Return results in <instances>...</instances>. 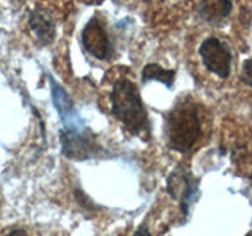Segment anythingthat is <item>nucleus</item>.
Returning <instances> with one entry per match:
<instances>
[{
    "instance_id": "1",
    "label": "nucleus",
    "mask_w": 252,
    "mask_h": 236,
    "mask_svg": "<svg viewBox=\"0 0 252 236\" xmlns=\"http://www.w3.org/2000/svg\"><path fill=\"white\" fill-rule=\"evenodd\" d=\"M203 109L192 98H181L165 115L164 134L167 147L177 153H189L205 132Z\"/></svg>"
},
{
    "instance_id": "2",
    "label": "nucleus",
    "mask_w": 252,
    "mask_h": 236,
    "mask_svg": "<svg viewBox=\"0 0 252 236\" xmlns=\"http://www.w3.org/2000/svg\"><path fill=\"white\" fill-rule=\"evenodd\" d=\"M112 114L123 128L144 140L150 139L148 114L140 99L137 85L126 77L117 79L110 91Z\"/></svg>"
},
{
    "instance_id": "3",
    "label": "nucleus",
    "mask_w": 252,
    "mask_h": 236,
    "mask_svg": "<svg viewBox=\"0 0 252 236\" xmlns=\"http://www.w3.org/2000/svg\"><path fill=\"white\" fill-rule=\"evenodd\" d=\"M199 55L210 73L216 74L220 79H227L232 71V51L227 43L220 39L210 36L200 44Z\"/></svg>"
},
{
    "instance_id": "4",
    "label": "nucleus",
    "mask_w": 252,
    "mask_h": 236,
    "mask_svg": "<svg viewBox=\"0 0 252 236\" xmlns=\"http://www.w3.org/2000/svg\"><path fill=\"white\" fill-rule=\"evenodd\" d=\"M62 153L68 159H89L92 156L101 153V147L94 142L93 134L79 129H63L60 132Z\"/></svg>"
},
{
    "instance_id": "5",
    "label": "nucleus",
    "mask_w": 252,
    "mask_h": 236,
    "mask_svg": "<svg viewBox=\"0 0 252 236\" xmlns=\"http://www.w3.org/2000/svg\"><path fill=\"white\" fill-rule=\"evenodd\" d=\"M82 44L85 51L99 60H107L112 55V44L109 41L104 24L99 18H92L82 30Z\"/></svg>"
},
{
    "instance_id": "6",
    "label": "nucleus",
    "mask_w": 252,
    "mask_h": 236,
    "mask_svg": "<svg viewBox=\"0 0 252 236\" xmlns=\"http://www.w3.org/2000/svg\"><path fill=\"white\" fill-rule=\"evenodd\" d=\"M167 192L172 199H175L183 211H186L189 202L194 195V184L189 173L185 169L173 170L167 178Z\"/></svg>"
},
{
    "instance_id": "7",
    "label": "nucleus",
    "mask_w": 252,
    "mask_h": 236,
    "mask_svg": "<svg viewBox=\"0 0 252 236\" xmlns=\"http://www.w3.org/2000/svg\"><path fill=\"white\" fill-rule=\"evenodd\" d=\"M232 159L243 175H252V137L249 134H236L230 144Z\"/></svg>"
},
{
    "instance_id": "8",
    "label": "nucleus",
    "mask_w": 252,
    "mask_h": 236,
    "mask_svg": "<svg viewBox=\"0 0 252 236\" xmlns=\"http://www.w3.org/2000/svg\"><path fill=\"white\" fill-rule=\"evenodd\" d=\"M29 26L32 31L43 44H51L55 38V22L52 14L44 8H36L29 16Z\"/></svg>"
},
{
    "instance_id": "9",
    "label": "nucleus",
    "mask_w": 252,
    "mask_h": 236,
    "mask_svg": "<svg viewBox=\"0 0 252 236\" xmlns=\"http://www.w3.org/2000/svg\"><path fill=\"white\" fill-rule=\"evenodd\" d=\"M233 10V0H202L199 5V14L203 21L210 24L222 22Z\"/></svg>"
},
{
    "instance_id": "10",
    "label": "nucleus",
    "mask_w": 252,
    "mask_h": 236,
    "mask_svg": "<svg viewBox=\"0 0 252 236\" xmlns=\"http://www.w3.org/2000/svg\"><path fill=\"white\" fill-rule=\"evenodd\" d=\"M173 79H175V71L173 69H164L159 65H147L142 71V81H159L167 87H172Z\"/></svg>"
},
{
    "instance_id": "11",
    "label": "nucleus",
    "mask_w": 252,
    "mask_h": 236,
    "mask_svg": "<svg viewBox=\"0 0 252 236\" xmlns=\"http://www.w3.org/2000/svg\"><path fill=\"white\" fill-rule=\"evenodd\" d=\"M52 91H54L52 98H54L55 106H57V109H59V112L62 114V117H65V114L68 115V112L73 110V104H71V101L66 96V93L63 91L54 81H52Z\"/></svg>"
},
{
    "instance_id": "12",
    "label": "nucleus",
    "mask_w": 252,
    "mask_h": 236,
    "mask_svg": "<svg viewBox=\"0 0 252 236\" xmlns=\"http://www.w3.org/2000/svg\"><path fill=\"white\" fill-rule=\"evenodd\" d=\"M74 195H76V200L79 202V206H82V208H85V209H90V211H92V209H98V208H96V205H94L82 191H79V189H77V191L74 192Z\"/></svg>"
},
{
    "instance_id": "13",
    "label": "nucleus",
    "mask_w": 252,
    "mask_h": 236,
    "mask_svg": "<svg viewBox=\"0 0 252 236\" xmlns=\"http://www.w3.org/2000/svg\"><path fill=\"white\" fill-rule=\"evenodd\" d=\"M241 81L252 87V60H246L241 68Z\"/></svg>"
},
{
    "instance_id": "14",
    "label": "nucleus",
    "mask_w": 252,
    "mask_h": 236,
    "mask_svg": "<svg viewBox=\"0 0 252 236\" xmlns=\"http://www.w3.org/2000/svg\"><path fill=\"white\" fill-rule=\"evenodd\" d=\"M134 236H152V233L148 232V228H147L145 225H142V227H139L137 230H136Z\"/></svg>"
},
{
    "instance_id": "15",
    "label": "nucleus",
    "mask_w": 252,
    "mask_h": 236,
    "mask_svg": "<svg viewBox=\"0 0 252 236\" xmlns=\"http://www.w3.org/2000/svg\"><path fill=\"white\" fill-rule=\"evenodd\" d=\"M6 236H29L26 232L24 230H13V232H10Z\"/></svg>"
},
{
    "instance_id": "16",
    "label": "nucleus",
    "mask_w": 252,
    "mask_h": 236,
    "mask_svg": "<svg viewBox=\"0 0 252 236\" xmlns=\"http://www.w3.org/2000/svg\"><path fill=\"white\" fill-rule=\"evenodd\" d=\"M246 236H252V232H251V233H249V235H246Z\"/></svg>"
}]
</instances>
